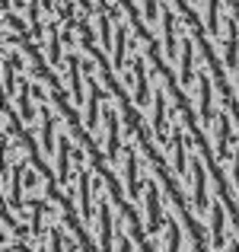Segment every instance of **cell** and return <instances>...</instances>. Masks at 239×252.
<instances>
[{
  "label": "cell",
  "instance_id": "11",
  "mask_svg": "<svg viewBox=\"0 0 239 252\" xmlns=\"http://www.w3.org/2000/svg\"><path fill=\"white\" fill-rule=\"evenodd\" d=\"M10 166V176H13V185H6V204H13V211L23 208V172L26 166H13V163H6Z\"/></svg>",
  "mask_w": 239,
  "mask_h": 252
},
{
  "label": "cell",
  "instance_id": "20",
  "mask_svg": "<svg viewBox=\"0 0 239 252\" xmlns=\"http://www.w3.org/2000/svg\"><path fill=\"white\" fill-rule=\"evenodd\" d=\"M10 249H13V246H3V252H10Z\"/></svg>",
  "mask_w": 239,
  "mask_h": 252
},
{
  "label": "cell",
  "instance_id": "8",
  "mask_svg": "<svg viewBox=\"0 0 239 252\" xmlns=\"http://www.w3.org/2000/svg\"><path fill=\"white\" fill-rule=\"evenodd\" d=\"M70 150H74L70 137L61 134V137H58V179H61L64 189L70 185Z\"/></svg>",
  "mask_w": 239,
  "mask_h": 252
},
{
  "label": "cell",
  "instance_id": "7",
  "mask_svg": "<svg viewBox=\"0 0 239 252\" xmlns=\"http://www.w3.org/2000/svg\"><path fill=\"white\" fill-rule=\"evenodd\" d=\"M201 160H204L201 154L191 157V172H195V211H204V208H208V182H204Z\"/></svg>",
  "mask_w": 239,
  "mask_h": 252
},
{
  "label": "cell",
  "instance_id": "9",
  "mask_svg": "<svg viewBox=\"0 0 239 252\" xmlns=\"http://www.w3.org/2000/svg\"><path fill=\"white\" fill-rule=\"evenodd\" d=\"M147 211H150L147 230H150V233H159V230H163V223H166V217H163V211H159V189H156L153 182L147 185Z\"/></svg>",
  "mask_w": 239,
  "mask_h": 252
},
{
  "label": "cell",
  "instance_id": "12",
  "mask_svg": "<svg viewBox=\"0 0 239 252\" xmlns=\"http://www.w3.org/2000/svg\"><path fill=\"white\" fill-rule=\"evenodd\" d=\"M230 118H233V112H220L217 115V157H227L230 144H233V137H230Z\"/></svg>",
  "mask_w": 239,
  "mask_h": 252
},
{
  "label": "cell",
  "instance_id": "13",
  "mask_svg": "<svg viewBox=\"0 0 239 252\" xmlns=\"http://www.w3.org/2000/svg\"><path fill=\"white\" fill-rule=\"evenodd\" d=\"M172 150H176V172H179V176H185V172H188V160H185L188 144H185V134L179 128L172 131Z\"/></svg>",
  "mask_w": 239,
  "mask_h": 252
},
{
  "label": "cell",
  "instance_id": "2",
  "mask_svg": "<svg viewBox=\"0 0 239 252\" xmlns=\"http://www.w3.org/2000/svg\"><path fill=\"white\" fill-rule=\"evenodd\" d=\"M102 118H105V128H109V137H105V160L115 163L118 154H121V122L124 118L115 105H109V109L102 112Z\"/></svg>",
  "mask_w": 239,
  "mask_h": 252
},
{
  "label": "cell",
  "instance_id": "14",
  "mask_svg": "<svg viewBox=\"0 0 239 252\" xmlns=\"http://www.w3.org/2000/svg\"><path fill=\"white\" fill-rule=\"evenodd\" d=\"M166 233H169V246H166V252H179V243H182V233H179V227L166 217Z\"/></svg>",
  "mask_w": 239,
  "mask_h": 252
},
{
  "label": "cell",
  "instance_id": "19",
  "mask_svg": "<svg viewBox=\"0 0 239 252\" xmlns=\"http://www.w3.org/2000/svg\"><path fill=\"white\" fill-rule=\"evenodd\" d=\"M230 252H239V240H236V243H230Z\"/></svg>",
  "mask_w": 239,
  "mask_h": 252
},
{
  "label": "cell",
  "instance_id": "15",
  "mask_svg": "<svg viewBox=\"0 0 239 252\" xmlns=\"http://www.w3.org/2000/svg\"><path fill=\"white\" fill-rule=\"evenodd\" d=\"M51 252H64V246H67V236H64L61 227H51V240H48Z\"/></svg>",
  "mask_w": 239,
  "mask_h": 252
},
{
  "label": "cell",
  "instance_id": "10",
  "mask_svg": "<svg viewBox=\"0 0 239 252\" xmlns=\"http://www.w3.org/2000/svg\"><path fill=\"white\" fill-rule=\"evenodd\" d=\"M58 147L55 141V112H51V102H42V150L51 154Z\"/></svg>",
  "mask_w": 239,
  "mask_h": 252
},
{
  "label": "cell",
  "instance_id": "18",
  "mask_svg": "<svg viewBox=\"0 0 239 252\" xmlns=\"http://www.w3.org/2000/svg\"><path fill=\"white\" fill-rule=\"evenodd\" d=\"M121 252H131V240H128V236H121Z\"/></svg>",
  "mask_w": 239,
  "mask_h": 252
},
{
  "label": "cell",
  "instance_id": "16",
  "mask_svg": "<svg viewBox=\"0 0 239 252\" xmlns=\"http://www.w3.org/2000/svg\"><path fill=\"white\" fill-rule=\"evenodd\" d=\"M233 185L239 191V150H233Z\"/></svg>",
  "mask_w": 239,
  "mask_h": 252
},
{
  "label": "cell",
  "instance_id": "4",
  "mask_svg": "<svg viewBox=\"0 0 239 252\" xmlns=\"http://www.w3.org/2000/svg\"><path fill=\"white\" fill-rule=\"evenodd\" d=\"M99 223H102V252H115V217H112V204L102 198V204H99Z\"/></svg>",
  "mask_w": 239,
  "mask_h": 252
},
{
  "label": "cell",
  "instance_id": "17",
  "mask_svg": "<svg viewBox=\"0 0 239 252\" xmlns=\"http://www.w3.org/2000/svg\"><path fill=\"white\" fill-rule=\"evenodd\" d=\"M26 185H29V189H35V185H38V176L32 169H26Z\"/></svg>",
  "mask_w": 239,
  "mask_h": 252
},
{
  "label": "cell",
  "instance_id": "6",
  "mask_svg": "<svg viewBox=\"0 0 239 252\" xmlns=\"http://www.w3.org/2000/svg\"><path fill=\"white\" fill-rule=\"evenodd\" d=\"M223 208H227L223 201L210 204V249H217V252L227 246V240H223V223H227L223 220Z\"/></svg>",
  "mask_w": 239,
  "mask_h": 252
},
{
  "label": "cell",
  "instance_id": "1",
  "mask_svg": "<svg viewBox=\"0 0 239 252\" xmlns=\"http://www.w3.org/2000/svg\"><path fill=\"white\" fill-rule=\"evenodd\" d=\"M3 32L74 51L96 67L134 45L131 58L163 55L179 70L185 42H195L204 61L223 45L230 74H239V0H3Z\"/></svg>",
  "mask_w": 239,
  "mask_h": 252
},
{
  "label": "cell",
  "instance_id": "5",
  "mask_svg": "<svg viewBox=\"0 0 239 252\" xmlns=\"http://www.w3.org/2000/svg\"><path fill=\"white\" fill-rule=\"evenodd\" d=\"M137 147L124 150V172H128V198L141 201V176H137Z\"/></svg>",
  "mask_w": 239,
  "mask_h": 252
},
{
  "label": "cell",
  "instance_id": "3",
  "mask_svg": "<svg viewBox=\"0 0 239 252\" xmlns=\"http://www.w3.org/2000/svg\"><path fill=\"white\" fill-rule=\"evenodd\" d=\"M80 169V217H83L86 223H92V179H90V169L83 166V163H77Z\"/></svg>",
  "mask_w": 239,
  "mask_h": 252
}]
</instances>
